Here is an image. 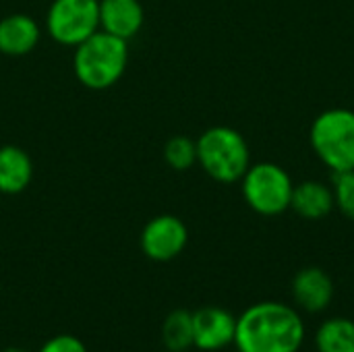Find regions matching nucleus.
<instances>
[{
    "label": "nucleus",
    "instance_id": "obj_6",
    "mask_svg": "<svg viewBox=\"0 0 354 352\" xmlns=\"http://www.w3.org/2000/svg\"><path fill=\"white\" fill-rule=\"evenodd\" d=\"M46 27L54 41L75 48L100 31V0H54Z\"/></svg>",
    "mask_w": 354,
    "mask_h": 352
},
{
    "label": "nucleus",
    "instance_id": "obj_14",
    "mask_svg": "<svg viewBox=\"0 0 354 352\" xmlns=\"http://www.w3.org/2000/svg\"><path fill=\"white\" fill-rule=\"evenodd\" d=\"M317 352H354V319L330 317L315 332Z\"/></svg>",
    "mask_w": 354,
    "mask_h": 352
},
{
    "label": "nucleus",
    "instance_id": "obj_11",
    "mask_svg": "<svg viewBox=\"0 0 354 352\" xmlns=\"http://www.w3.org/2000/svg\"><path fill=\"white\" fill-rule=\"evenodd\" d=\"M41 31L35 19L23 12L0 19V54L25 56L39 44Z\"/></svg>",
    "mask_w": 354,
    "mask_h": 352
},
{
    "label": "nucleus",
    "instance_id": "obj_9",
    "mask_svg": "<svg viewBox=\"0 0 354 352\" xmlns=\"http://www.w3.org/2000/svg\"><path fill=\"white\" fill-rule=\"evenodd\" d=\"M290 290L297 309L309 315L324 313L334 299V282L330 274L315 266L299 270L292 278Z\"/></svg>",
    "mask_w": 354,
    "mask_h": 352
},
{
    "label": "nucleus",
    "instance_id": "obj_15",
    "mask_svg": "<svg viewBox=\"0 0 354 352\" xmlns=\"http://www.w3.org/2000/svg\"><path fill=\"white\" fill-rule=\"evenodd\" d=\"M162 342L172 352L189 351L193 346V313L185 309L172 311L162 324Z\"/></svg>",
    "mask_w": 354,
    "mask_h": 352
},
{
    "label": "nucleus",
    "instance_id": "obj_1",
    "mask_svg": "<svg viewBox=\"0 0 354 352\" xmlns=\"http://www.w3.org/2000/svg\"><path fill=\"white\" fill-rule=\"evenodd\" d=\"M307 328L299 309L263 301L247 307L236 317L234 346L239 352H299Z\"/></svg>",
    "mask_w": 354,
    "mask_h": 352
},
{
    "label": "nucleus",
    "instance_id": "obj_17",
    "mask_svg": "<svg viewBox=\"0 0 354 352\" xmlns=\"http://www.w3.org/2000/svg\"><path fill=\"white\" fill-rule=\"evenodd\" d=\"M334 203L338 210L354 220V170L346 172H336L334 176Z\"/></svg>",
    "mask_w": 354,
    "mask_h": 352
},
{
    "label": "nucleus",
    "instance_id": "obj_7",
    "mask_svg": "<svg viewBox=\"0 0 354 352\" xmlns=\"http://www.w3.org/2000/svg\"><path fill=\"white\" fill-rule=\"evenodd\" d=\"M189 243V230L176 216L162 214L149 220L141 230V251L151 261H172Z\"/></svg>",
    "mask_w": 354,
    "mask_h": 352
},
{
    "label": "nucleus",
    "instance_id": "obj_3",
    "mask_svg": "<svg viewBox=\"0 0 354 352\" xmlns=\"http://www.w3.org/2000/svg\"><path fill=\"white\" fill-rule=\"evenodd\" d=\"M249 160V145L236 129L212 127L197 139V162L218 183L241 180Z\"/></svg>",
    "mask_w": 354,
    "mask_h": 352
},
{
    "label": "nucleus",
    "instance_id": "obj_4",
    "mask_svg": "<svg viewBox=\"0 0 354 352\" xmlns=\"http://www.w3.org/2000/svg\"><path fill=\"white\" fill-rule=\"evenodd\" d=\"M311 145L334 172L354 170V112L332 108L311 124Z\"/></svg>",
    "mask_w": 354,
    "mask_h": 352
},
{
    "label": "nucleus",
    "instance_id": "obj_8",
    "mask_svg": "<svg viewBox=\"0 0 354 352\" xmlns=\"http://www.w3.org/2000/svg\"><path fill=\"white\" fill-rule=\"evenodd\" d=\"M236 317L222 307H201L193 313V346L216 352L234 344Z\"/></svg>",
    "mask_w": 354,
    "mask_h": 352
},
{
    "label": "nucleus",
    "instance_id": "obj_18",
    "mask_svg": "<svg viewBox=\"0 0 354 352\" xmlns=\"http://www.w3.org/2000/svg\"><path fill=\"white\" fill-rule=\"evenodd\" d=\"M37 352H87V349H85V344L77 336L58 334V336L46 340Z\"/></svg>",
    "mask_w": 354,
    "mask_h": 352
},
{
    "label": "nucleus",
    "instance_id": "obj_5",
    "mask_svg": "<svg viewBox=\"0 0 354 352\" xmlns=\"http://www.w3.org/2000/svg\"><path fill=\"white\" fill-rule=\"evenodd\" d=\"M241 180L245 201L253 212L261 216H278L290 207L295 185L282 166L274 162L253 164L247 168Z\"/></svg>",
    "mask_w": 354,
    "mask_h": 352
},
{
    "label": "nucleus",
    "instance_id": "obj_2",
    "mask_svg": "<svg viewBox=\"0 0 354 352\" xmlns=\"http://www.w3.org/2000/svg\"><path fill=\"white\" fill-rule=\"evenodd\" d=\"M129 64V41L95 31L85 41L75 46L73 71L81 85L87 89H108L120 81Z\"/></svg>",
    "mask_w": 354,
    "mask_h": 352
},
{
    "label": "nucleus",
    "instance_id": "obj_10",
    "mask_svg": "<svg viewBox=\"0 0 354 352\" xmlns=\"http://www.w3.org/2000/svg\"><path fill=\"white\" fill-rule=\"evenodd\" d=\"M145 21L139 0H100V29L124 41L133 39Z\"/></svg>",
    "mask_w": 354,
    "mask_h": 352
},
{
    "label": "nucleus",
    "instance_id": "obj_13",
    "mask_svg": "<svg viewBox=\"0 0 354 352\" xmlns=\"http://www.w3.org/2000/svg\"><path fill=\"white\" fill-rule=\"evenodd\" d=\"M334 191L319 180L295 185L290 207L305 220H322L334 210Z\"/></svg>",
    "mask_w": 354,
    "mask_h": 352
},
{
    "label": "nucleus",
    "instance_id": "obj_16",
    "mask_svg": "<svg viewBox=\"0 0 354 352\" xmlns=\"http://www.w3.org/2000/svg\"><path fill=\"white\" fill-rule=\"evenodd\" d=\"M164 160L168 162L170 168L178 172L189 170L197 162V141L183 135L168 139V143L164 145Z\"/></svg>",
    "mask_w": 354,
    "mask_h": 352
},
{
    "label": "nucleus",
    "instance_id": "obj_19",
    "mask_svg": "<svg viewBox=\"0 0 354 352\" xmlns=\"http://www.w3.org/2000/svg\"><path fill=\"white\" fill-rule=\"evenodd\" d=\"M2 352H27L25 349H17V346H10V349H4Z\"/></svg>",
    "mask_w": 354,
    "mask_h": 352
},
{
    "label": "nucleus",
    "instance_id": "obj_12",
    "mask_svg": "<svg viewBox=\"0 0 354 352\" xmlns=\"http://www.w3.org/2000/svg\"><path fill=\"white\" fill-rule=\"evenodd\" d=\"M33 178V162L29 154L17 145L0 147V193H23Z\"/></svg>",
    "mask_w": 354,
    "mask_h": 352
}]
</instances>
